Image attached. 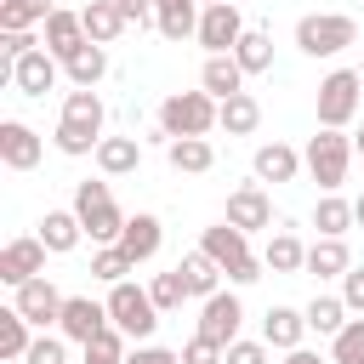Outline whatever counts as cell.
Masks as SVG:
<instances>
[{
	"label": "cell",
	"mask_w": 364,
	"mask_h": 364,
	"mask_svg": "<svg viewBox=\"0 0 364 364\" xmlns=\"http://www.w3.org/2000/svg\"><path fill=\"white\" fill-rule=\"evenodd\" d=\"M74 216H80V228H85L91 245H119V233H125V222H131V216L114 205L108 182H80V188H74Z\"/></svg>",
	"instance_id": "obj_1"
},
{
	"label": "cell",
	"mask_w": 364,
	"mask_h": 364,
	"mask_svg": "<svg viewBox=\"0 0 364 364\" xmlns=\"http://www.w3.org/2000/svg\"><path fill=\"white\" fill-rule=\"evenodd\" d=\"M216 114H222V102H216L210 91H171V97L159 102V131H165L171 142H176V136H210Z\"/></svg>",
	"instance_id": "obj_2"
},
{
	"label": "cell",
	"mask_w": 364,
	"mask_h": 364,
	"mask_svg": "<svg viewBox=\"0 0 364 364\" xmlns=\"http://www.w3.org/2000/svg\"><path fill=\"white\" fill-rule=\"evenodd\" d=\"M353 154H358V148H353V136H341V131H324V125H318V131L307 136V148H301V165H307V176H313L324 193H336V188L347 182Z\"/></svg>",
	"instance_id": "obj_3"
},
{
	"label": "cell",
	"mask_w": 364,
	"mask_h": 364,
	"mask_svg": "<svg viewBox=\"0 0 364 364\" xmlns=\"http://www.w3.org/2000/svg\"><path fill=\"white\" fill-rule=\"evenodd\" d=\"M199 250L233 279V284H256L262 279V262L250 256V233H239L233 222H216V228H205V239H199Z\"/></svg>",
	"instance_id": "obj_4"
},
{
	"label": "cell",
	"mask_w": 364,
	"mask_h": 364,
	"mask_svg": "<svg viewBox=\"0 0 364 364\" xmlns=\"http://www.w3.org/2000/svg\"><path fill=\"white\" fill-rule=\"evenodd\" d=\"M296 46H301L307 57H336V51L358 46V23H353L347 11H307V17L296 23Z\"/></svg>",
	"instance_id": "obj_5"
},
{
	"label": "cell",
	"mask_w": 364,
	"mask_h": 364,
	"mask_svg": "<svg viewBox=\"0 0 364 364\" xmlns=\"http://www.w3.org/2000/svg\"><path fill=\"white\" fill-rule=\"evenodd\" d=\"M108 318H114V330H125L131 341H148L154 336V324H159V307H154V296L142 290V284H108Z\"/></svg>",
	"instance_id": "obj_6"
},
{
	"label": "cell",
	"mask_w": 364,
	"mask_h": 364,
	"mask_svg": "<svg viewBox=\"0 0 364 364\" xmlns=\"http://www.w3.org/2000/svg\"><path fill=\"white\" fill-rule=\"evenodd\" d=\"M358 91H364L358 68H336V74H324V80H318V125H324V131H341V125L358 114Z\"/></svg>",
	"instance_id": "obj_7"
},
{
	"label": "cell",
	"mask_w": 364,
	"mask_h": 364,
	"mask_svg": "<svg viewBox=\"0 0 364 364\" xmlns=\"http://www.w3.org/2000/svg\"><path fill=\"white\" fill-rule=\"evenodd\" d=\"M193 40H199L210 57H233V46L245 40V17H239V6H205Z\"/></svg>",
	"instance_id": "obj_8"
},
{
	"label": "cell",
	"mask_w": 364,
	"mask_h": 364,
	"mask_svg": "<svg viewBox=\"0 0 364 364\" xmlns=\"http://www.w3.org/2000/svg\"><path fill=\"white\" fill-rule=\"evenodd\" d=\"M63 301H68V296H63V290H57V284H51L46 273H40V279H28V284H23L17 296H11V307H17V313H23L28 324H34V330L57 324V318H63Z\"/></svg>",
	"instance_id": "obj_9"
},
{
	"label": "cell",
	"mask_w": 364,
	"mask_h": 364,
	"mask_svg": "<svg viewBox=\"0 0 364 364\" xmlns=\"http://www.w3.org/2000/svg\"><path fill=\"white\" fill-rule=\"evenodd\" d=\"M114 318H108V301H91V296H68L63 301V318H57V330L68 336V341H97L102 330H108Z\"/></svg>",
	"instance_id": "obj_10"
},
{
	"label": "cell",
	"mask_w": 364,
	"mask_h": 364,
	"mask_svg": "<svg viewBox=\"0 0 364 364\" xmlns=\"http://www.w3.org/2000/svg\"><path fill=\"white\" fill-rule=\"evenodd\" d=\"M239 318H245V307H239L233 290H216L210 301H199V336H210L216 347H233L239 341Z\"/></svg>",
	"instance_id": "obj_11"
},
{
	"label": "cell",
	"mask_w": 364,
	"mask_h": 364,
	"mask_svg": "<svg viewBox=\"0 0 364 364\" xmlns=\"http://www.w3.org/2000/svg\"><path fill=\"white\" fill-rule=\"evenodd\" d=\"M40 273H46V245H40V239H11V245L0 250V284L23 290V284L40 279Z\"/></svg>",
	"instance_id": "obj_12"
},
{
	"label": "cell",
	"mask_w": 364,
	"mask_h": 364,
	"mask_svg": "<svg viewBox=\"0 0 364 364\" xmlns=\"http://www.w3.org/2000/svg\"><path fill=\"white\" fill-rule=\"evenodd\" d=\"M46 154V142L23 125V119H0V165L6 171H34Z\"/></svg>",
	"instance_id": "obj_13"
},
{
	"label": "cell",
	"mask_w": 364,
	"mask_h": 364,
	"mask_svg": "<svg viewBox=\"0 0 364 364\" xmlns=\"http://www.w3.org/2000/svg\"><path fill=\"white\" fill-rule=\"evenodd\" d=\"M57 74H63V63L40 46V51H28L23 63H11V85L23 91V97H46L51 85H57Z\"/></svg>",
	"instance_id": "obj_14"
},
{
	"label": "cell",
	"mask_w": 364,
	"mask_h": 364,
	"mask_svg": "<svg viewBox=\"0 0 364 364\" xmlns=\"http://www.w3.org/2000/svg\"><path fill=\"white\" fill-rule=\"evenodd\" d=\"M228 222L239 228V233H256V228H273V199L250 182V188H233L228 193Z\"/></svg>",
	"instance_id": "obj_15"
},
{
	"label": "cell",
	"mask_w": 364,
	"mask_h": 364,
	"mask_svg": "<svg viewBox=\"0 0 364 364\" xmlns=\"http://www.w3.org/2000/svg\"><path fill=\"white\" fill-rule=\"evenodd\" d=\"M199 17H205V0H154V28H159L165 40L199 34Z\"/></svg>",
	"instance_id": "obj_16"
},
{
	"label": "cell",
	"mask_w": 364,
	"mask_h": 364,
	"mask_svg": "<svg viewBox=\"0 0 364 364\" xmlns=\"http://www.w3.org/2000/svg\"><path fill=\"white\" fill-rule=\"evenodd\" d=\"M80 46H91V40H85V23H80V11H63V6H57V11L46 17V51H51L57 63H68Z\"/></svg>",
	"instance_id": "obj_17"
},
{
	"label": "cell",
	"mask_w": 364,
	"mask_h": 364,
	"mask_svg": "<svg viewBox=\"0 0 364 364\" xmlns=\"http://www.w3.org/2000/svg\"><path fill=\"white\" fill-rule=\"evenodd\" d=\"M301 336H307V313H301V307H267V318H262V341H267V347L296 353Z\"/></svg>",
	"instance_id": "obj_18"
},
{
	"label": "cell",
	"mask_w": 364,
	"mask_h": 364,
	"mask_svg": "<svg viewBox=\"0 0 364 364\" xmlns=\"http://www.w3.org/2000/svg\"><path fill=\"white\" fill-rule=\"evenodd\" d=\"M80 23H85V40H91V46H114V40L131 28L114 0H85V6H80Z\"/></svg>",
	"instance_id": "obj_19"
},
{
	"label": "cell",
	"mask_w": 364,
	"mask_h": 364,
	"mask_svg": "<svg viewBox=\"0 0 364 364\" xmlns=\"http://www.w3.org/2000/svg\"><path fill=\"white\" fill-rule=\"evenodd\" d=\"M307 165H301V154L290 148V142H262L256 148V182H296Z\"/></svg>",
	"instance_id": "obj_20"
},
{
	"label": "cell",
	"mask_w": 364,
	"mask_h": 364,
	"mask_svg": "<svg viewBox=\"0 0 364 364\" xmlns=\"http://www.w3.org/2000/svg\"><path fill=\"white\" fill-rule=\"evenodd\" d=\"M159 239H165L159 216H148V210H142V216H131V222H125L119 250H125V256H131V267H136V262H154V256H159Z\"/></svg>",
	"instance_id": "obj_21"
},
{
	"label": "cell",
	"mask_w": 364,
	"mask_h": 364,
	"mask_svg": "<svg viewBox=\"0 0 364 364\" xmlns=\"http://www.w3.org/2000/svg\"><path fill=\"white\" fill-rule=\"evenodd\" d=\"M199 91H210L216 102L239 97V91H245V68H239V57H205V68H199Z\"/></svg>",
	"instance_id": "obj_22"
},
{
	"label": "cell",
	"mask_w": 364,
	"mask_h": 364,
	"mask_svg": "<svg viewBox=\"0 0 364 364\" xmlns=\"http://www.w3.org/2000/svg\"><path fill=\"white\" fill-rule=\"evenodd\" d=\"M34 239H40V245H46L51 256H68V250H74V245L85 239V228H80V216H74V210H46V216H40V233H34Z\"/></svg>",
	"instance_id": "obj_23"
},
{
	"label": "cell",
	"mask_w": 364,
	"mask_h": 364,
	"mask_svg": "<svg viewBox=\"0 0 364 364\" xmlns=\"http://www.w3.org/2000/svg\"><path fill=\"white\" fill-rule=\"evenodd\" d=\"M176 273H182V284H188V296H199V301H210L216 290H222V267L205 256V250H188L182 262H176Z\"/></svg>",
	"instance_id": "obj_24"
},
{
	"label": "cell",
	"mask_w": 364,
	"mask_h": 364,
	"mask_svg": "<svg viewBox=\"0 0 364 364\" xmlns=\"http://www.w3.org/2000/svg\"><path fill=\"white\" fill-rule=\"evenodd\" d=\"M63 125H74V131L102 142V97L97 91H68L63 97Z\"/></svg>",
	"instance_id": "obj_25"
},
{
	"label": "cell",
	"mask_w": 364,
	"mask_h": 364,
	"mask_svg": "<svg viewBox=\"0 0 364 364\" xmlns=\"http://www.w3.org/2000/svg\"><path fill=\"white\" fill-rule=\"evenodd\" d=\"M142 165V142L136 136H102V148H97V171L102 176H131Z\"/></svg>",
	"instance_id": "obj_26"
},
{
	"label": "cell",
	"mask_w": 364,
	"mask_h": 364,
	"mask_svg": "<svg viewBox=\"0 0 364 364\" xmlns=\"http://www.w3.org/2000/svg\"><path fill=\"white\" fill-rule=\"evenodd\" d=\"M165 159H171V171L199 176L216 165V148H210V136H176V142H165Z\"/></svg>",
	"instance_id": "obj_27"
},
{
	"label": "cell",
	"mask_w": 364,
	"mask_h": 364,
	"mask_svg": "<svg viewBox=\"0 0 364 364\" xmlns=\"http://www.w3.org/2000/svg\"><path fill=\"white\" fill-rule=\"evenodd\" d=\"M262 267H267V273H301V267H307V245H301L290 228H279V233L267 239V250H262Z\"/></svg>",
	"instance_id": "obj_28"
},
{
	"label": "cell",
	"mask_w": 364,
	"mask_h": 364,
	"mask_svg": "<svg viewBox=\"0 0 364 364\" xmlns=\"http://www.w3.org/2000/svg\"><path fill=\"white\" fill-rule=\"evenodd\" d=\"M347 267H353L347 239H313V245H307V273H318V279H347Z\"/></svg>",
	"instance_id": "obj_29"
},
{
	"label": "cell",
	"mask_w": 364,
	"mask_h": 364,
	"mask_svg": "<svg viewBox=\"0 0 364 364\" xmlns=\"http://www.w3.org/2000/svg\"><path fill=\"white\" fill-rule=\"evenodd\" d=\"M63 74H68L74 91H91V85L108 74V46H80V51L63 63Z\"/></svg>",
	"instance_id": "obj_30"
},
{
	"label": "cell",
	"mask_w": 364,
	"mask_h": 364,
	"mask_svg": "<svg viewBox=\"0 0 364 364\" xmlns=\"http://www.w3.org/2000/svg\"><path fill=\"white\" fill-rule=\"evenodd\" d=\"M216 125H222L228 136H250V131L262 125V102H256L250 91H239V97H228V102H222V114H216Z\"/></svg>",
	"instance_id": "obj_31"
},
{
	"label": "cell",
	"mask_w": 364,
	"mask_h": 364,
	"mask_svg": "<svg viewBox=\"0 0 364 364\" xmlns=\"http://www.w3.org/2000/svg\"><path fill=\"white\" fill-rule=\"evenodd\" d=\"M28 347H34V324L17 307H6L0 313V358H28Z\"/></svg>",
	"instance_id": "obj_32"
},
{
	"label": "cell",
	"mask_w": 364,
	"mask_h": 364,
	"mask_svg": "<svg viewBox=\"0 0 364 364\" xmlns=\"http://www.w3.org/2000/svg\"><path fill=\"white\" fill-rule=\"evenodd\" d=\"M57 6L51 0H0V34H17V28H34L46 23Z\"/></svg>",
	"instance_id": "obj_33"
},
{
	"label": "cell",
	"mask_w": 364,
	"mask_h": 364,
	"mask_svg": "<svg viewBox=\"0 0 364 364\" xmlns=\"http://www.w3.org/2000/svg\"><path fill=\"white\" fill-rule=\"evenodd\" d=\"M233 57H239V68H245V74H267V68H273V34L245 28V40L233 46Z\"/></svg>",
	"instance_id": "obj_34"
},
{
	"label": "cell",
	"mask_w": 364,
	"mask_h": 364,
	"mask_svg": "<svg viewBox=\"0 0 364 364\" xmlns=\"http://www.w3.org/2000/svg\"><path fill=\"white\" fill-rule=\"evenodd\" d=\"M313 228H318V239H341V233L353 228V205L336 199V193H324V199L313 205Z\"/></svg>",
	"instance_id": "obj_35"
},
{
	"label": "cell",
	"mask_w": 364,
	"mask_h": 364,
	"mask_svg": "<svg viewBox=\"0 0 364 364\" xmlns=\"http://www.w3.org/2000/svg\"><path fill=\"white\" fill-rule=\"evenodd\" d=\"M301 313H307V330H318V336H341V324H347V301L341 296H313Z\"/></svg>",
	"instance_id": "obj_36"
},
{
	"label": "cell",
	"mask_w": 364,
	"mask_h": 364,
	"mask_svg": "<svg viewBox=\"0 0 364 364\" xmlns=\"http://www.w3.org/2000/svg\"><path fill=\"white\" fill-rule=\"evenodd\" d=\"M330 364H364V318H347L341 336H330Z\"/></svg>",
	"instance_id": "obj_37"
},
{
	"label": "cell",
	"mask_w": 364,
	"mask_h": 364,
	"mask_svg": "<svg viewBox=\"0 0 364 364\" xmlns=\"http://www.w3.org/2000/svg\"><path fill=\"white\" fill-rule=\"evenodd\" d=\"M125 273H131V256H125L119 245H97V256H91V279H102V284H125Z\"/></svg>",
	"instance_id": "obj_38"
},
{
	"label": "cell",
	"mask_w": 364,
	"mask_h": 364,
	"mask_svg": "<svg viewBox=\"0 0 364 364\" xmlns=\"http://www.w3.org/2000/svg\"><path fill=\"white\" fill-rule=\"evenodd\" d=\"M148 296H154V307H159V313H176V307L188 301V284H182V273L171 267V273H154Z\"/></svg>",
	"instance_id": "obj_39"
},
{
	"label": "cell",
	"mask_w": 364,
	"mask_h": 364,
	"mask_svg": "<svg viewBox=\"0 0 364 364\" xmlns=\"http://www.w3.org/2000/svg\"><path fill=\"white\" fill-rule=\"evenodd\" d=\"M80 364H125V330H102L97 341H85V358Z\"/></svg>",
	"instance_id": "obj_40"
},
{
	"label": "cell",
	"mask_w": 364,
	"mask_h": 364,
	"mask_svg": "<svg viewBox=\"0 0 364 364\" xmlns=\"http://www.w3.org/2000/svg\"><path fill=\"white\" fill-rule=\"evenodd\" d=\"M51 142H57V154H68V159H80V154H97V148H102L97 136H85V131H74V125H63V119H57V136H51Z\"/></svg>",
	"instance_id": "obj_41"
},
{
	"label": "cell",
	"mask_w": 364,
	"mask_h": 364,
	"mask_svg": "<svg viewBox=\"0 0 364 364\" xmlns=\"http://www.w3.org/2000/svg\"><path fill=\"white\" fill-rule=\"evenodd\" d=\"M23 364H68L63 336H34V347H28V358H23Z\"/></svg>",
	"instance_id": "obj_42"
},
{
	"label": "cell",
	"mask_w": 364,
	"mask_h": 364,
	"mask_svg": "<svg viewBox=\"0 0 364 364\" xmlns=\"http://www.w3.org/2000/svg\"><path fill=\"white\" fill-rule=\"evenodd\" d=\"M0 51H6V68H11L28 51H40V40H34V28H17V34H0Z\"/></svg>",
	"instance_id": "obj_43"
},
{
	"label": "cell",
	"mask_w": 364,
	"mask_h": 364,
	"mask_svg": "<svg viewBox=\"0 0 364 364\" xmlns=\"http://www.w3.org/2000/svg\"><path fill=\"white\" fill-rule=\"evenodd\" d=\"M228 358V347H216L210 336H193L188 347H182V364H222Z\"/></svg>",
	"instance_id": "obj_44"
},
{
	"label": "cell",
	"mask_w": 364,
	"mask_h": 364,
	"mask_svg": "<svg viewBox=\"0 0 364 364\" xmlns=\"http://www.w3.org/2000/svg\"><path fill=\"white\" fill-rule=\"evenodd\" d=\"M341 301H347V313L364 318V267H347V279H341Z\"/></svg>",
	"instance_id": "obj_45"
},
{
	"label": "cell",
	"mask_w": 364,
	"mask_h": 364,
	"mask_svg": "<svg viewBox=\"0 0 364 364\" xmlns=\"http://www.w3.org/2000/svg\"><path fill=\"white\" fill-rule=\"evenodd\" d=\"M222 364H267V341H233Z\"/></svg>",
	"instance_id": "obj_46"
},
{
	"label": "cell",
	"mask_w": 364,
	"mask_h": 364,
	"mask_svg": "<svg viewBox=\"0 0 364 364\" xmlns=\"http://www.w3.org/2000/svg\"><path fill=\"white\" fill-rule=\"evenodd\" d=\"M125 364H182V353H171V347H136V353H125Z\"/></svg>",
	"instance_id": "obj_47"
},
{
	"label": "cell",
	"mask_w": 364,
	"mask_h": 364,
	"mask_svg": "<svg viewBox=\"0 0 364 364\" xmlns=\"http://www.w3.org/2000/svg\"><path fill=\"white\" fill-rule=\"evenodd\" d=\"M114 6H119V17H125V23H136V28H142V23H154V0H114Z\"/></svg>",
	"instance_id": "obj_48"
},
{
	"label": "cell",
	"mask_w": 364,
	"mask_h": 364,
	"mask_svg": "<svg viewBox=\"0 0 364 364\" xmlns=\"http://www.w3.org/2000/svg\"><path fill=\"white\" fill-rule=\"evenodd\" d=\"M284 364H324L318 353H307V347H296V353H284Z\"/></svg>",
	"instance_id": "obj_49"
},
{
	"label": "cell",
	"mask_w": 364,
	"mask_h": 364,
	"mask_svg": "<svg viewBox=\"0 0 364 364\" xmlns=\"http://www.w3.org/2000/svg\"><path fill=\"white\" fill-rule=\"evenodd\" d=\"M353 222H358V228H364V193H358V199H353Z\"/></svg>",
	"instance_id": "obj_50"
},
{
	"label": "cell",
	"mask_w": 364,
	"mask_h": 364,
	"mask_svg": "<svg viewBox=\"0 0 364 364\" xmlns=\"http://www.w3.org/2000/svg\"><path fill=\"white\" fill-rule=\"evenodd\" d=\"M353 148H358V154H364V125H358V136H353Z\"/></svg>",
	"instance_id": "obj_51"
},
{
	"label": "cell",
	"mask_w": 364,
	"mask_h": 364,
	"mask_svg": "<svg viewBox=\"0 0 364 364\" xmlns=\"http://www.w3.org/2000/svg\"><path fill=\"white\" fill-rule=\"evenodd\" d=\"M205 6H233V0H205Z\"/></svg>",
	"instance_id": "obj_52"
},
{
	"label": "cell",
	"mask_w": 364,
	"mask_h": 364,
	"mask_svg": "<svg viewBox=\"0 0 364 364\" xmlns=\"http://www.w3.org/2000/svg\"><path fill=\"white\" fill-rule=\"evenodd\" d=\"M358 80H364V63H358Z\"/></svg>",
	"instance_id": "obj_53"
}]
</instances>
